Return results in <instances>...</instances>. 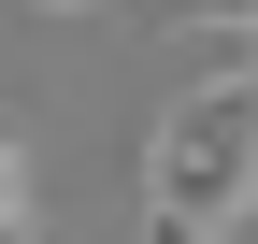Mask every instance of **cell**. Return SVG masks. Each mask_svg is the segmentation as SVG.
I'll use <instances>...</instances> for the list:
<instances>
[{
    "label": "cell",
    "mask_w": 258,
    "mask_h": 244,
    "mask_svg": "<svg viewBox=\"0 0 258 244\" xmlns=\"http://www.w3.org/2000/svg\"><path fill=\"white\" fill-rule=\"evenodd\" d=\"M244 201H258V72L186 86L158 115V158H144V230L158 244H230Z\"/></svg>",
    "instance_id": "6da1fadb"
},
{
    "label": "cell",
    "mask_w": 258,
    "mask_h": 244,
    "mask_svg": "<svg viewBox=\"0 0 258 244\" xmlns=\"http://www.w3.org/2000/svg\"><path fill=\"white\" fill-rule=\"evenodd\" d=\"M43 15H86V0H43Z\"/></svg>",
    "instance_id": "3957f363"
},
{
    "label": "cell",
    "mask_w": 258,
    "mask_h": 244,
    "mask_svg": "<svg viewBox=\"0 0 258 244\" xmlns=\"http://www.w3.org/2000/svg\"><path fill=\"white\" fill-rule=\"evenodd\" d=\"M0 230H43V216H29V144L15 130H0Z\"/></svg>",
    "instance_id": "7a4b0ae2"
},
{
    "label": "cell",
    "mask_w": 258,
    "mask_h": 244,
    "mask_svg": "<svg viewBox=\"0 0 258 244\" xmlns=\"http://www.w3.org/2000/svg\"><path fill=\"white\" fill-rule=\"evenodd\" d=\"M144 244H158V230H144Z\"/></svg>",
    "instance_id": "277c9868"
}]
</instances>
